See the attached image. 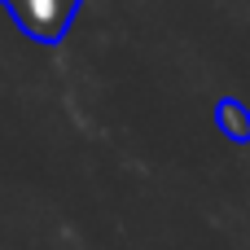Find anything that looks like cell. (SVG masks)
Returning <instances> with one entry per match:
<instances>
[{"label":"cell","mask_w":250,"mask_h":250,"mask_svg":"<svg viewBox=\"0 0 250 250\" xmlns=\"http://www.w3.org/2000/svg\"><path fill=\"white\" fill-rule=\"evenodd\" d=\"M4 4H9V13L18 18V26L26 35L53 44L66 31V22H70V13H75L79 0H4Z\"/></svg>","instance_id":"obj_1"},{"label":"cell","mask_w":250,"mask_h":250,"mask_svg":"<svg viewBox=\"0 0 250 250\" xmlns=\"http://www.w3.org/2000/svg\"><path fill=\"white\" fill-rule=\"evenodd\" d=\"M220 123H224V127H229V132H233L237 141H246V136H250V119H242V110H237L233 101L224 105V114H220Z\"/></svg>","instance_id":"obj_2"}]
</instances>
